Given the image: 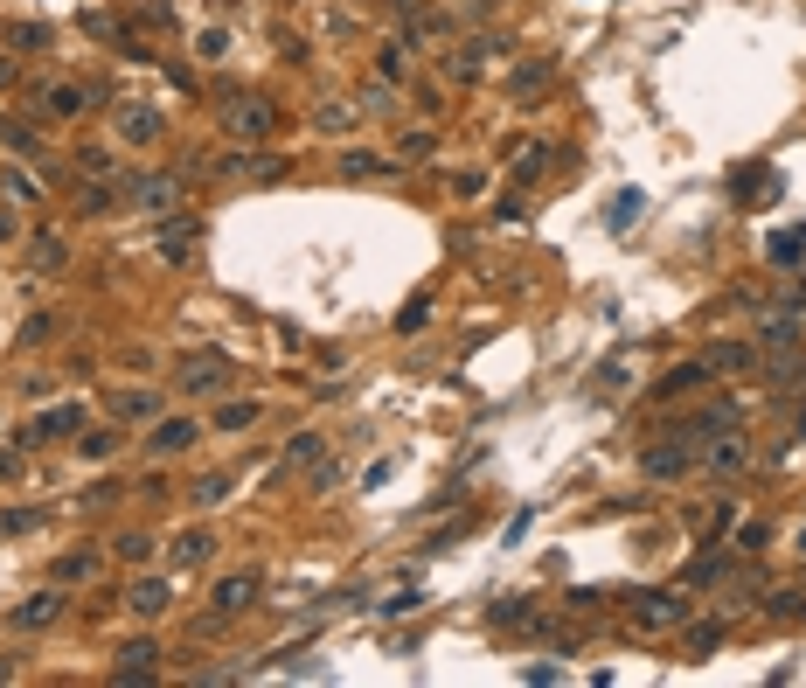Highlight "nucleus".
<instances>
[{"label":"nucleus","mask_w":806,"mask_h":688,"mask_svg":"<svg viewBox=\"0 0 806 688\" xmlns=\"http://www.w3.org/2000/svg\"><path fill=\"white\" fill-rule=\"evenodd\" d=\"M174 376H181V390L216 397V390L230 383V355H216V348H209V355H181V369H174Z\"/></svg>","instance_id":"obj_1"},{"label":"nucleus","mask_w":806,"mask_h":688,"mask_svg":"<svg viewBox=\"0 0 806 688\" xmlns=\"http://www.w3.org/2000/svg\"><path fill=\"white\" fill-rule=\"evenodd\" d=\"M223 126L237 139H265L271 126H278V112H271L265 98H230V105H223Z\"/></svg>","instance_id":"obj_2"},{"label":"nucleus","mask_w":806,"mask_h":688,"mask_svg":"<svg viewBox=\"0 0 806 688\" xmlns=\"http://www.w3.org/2000/svg\"><path fill=\"white\" fill-rule=\"evenodd\" d=\"M258 591H265V577H258V570H237V577H223V584H216V612H223V619H237V612H251V605H258Z\"/></svg>","instance_id":"obj_3"},{"label":"nucleus","mask_w":806,"mask_h":688,"mask_svg":"<svg viewBox=\"0 0 806 688\" xmlns=\"http://www.w3.org/2000/svg\"><path fill=\"white\" fill-rule=\"evenodd\" d=\"M126 195H133V209L160 216V209H174V202H181V181H174V174H139Z\"/></svg>","instance_id":"obj_4"},{"label":"nucleus","mask_w":806,"mask_h":688,"mask_svg":"<svg viewBox=\"0 0 806 688\" xmlns=\"http://www.w3.org/2000/svg\"><path fill=\"white\" fill-rule=\"evenodd\" d=\"M195 438H202V424H195V417H160V424H153V438H146V445H153V452H160V459H174V452H188V445H195Z\"/></svg>","instance_id":"obj_5"},{"label":"nucleus","mask_w":806,"mask_h":688,"mask_svg":"<svg viewBox=\"0 0 806 688\" xmlns=\"http://www.w3.org/2000/svg\"><path fill=\"white\" fill-rule=\"evenodd\" d=\"M688 466H695V445H681V431H674L668 445H654V452H647V473H654V480H681Z\"/></svg>","instance_id":"obj_6"},{"label":"nucleus","mask_w":806,"mask_h":688,"mask_svg":"<svg viewBox=\"0 0 806 688\" xmlns=\"http://www.w3.org/2000/svg\"><path fill=\"white\" fill-rule=\"evenodd\" d=\"M119 139H126V146H153V139H160V112H146V105H119Z\"/></svg>","instance_id":"obj_7"},{"label":"nucleus","mask_w":806,"mask_h":688,"mask_svg":"<svg viewBox=\"0 0 806 688\" xmlns=\"http://www.w3.org/2000/svg\"><path fill=\"white\" fill-rule=\"evenodd\" d=\"M167 598H174V591H167L160 577H146V584H133V591H126V612H139V619H160V612H167Z\"/></svg>","instance_id":"obj_8"},{"label":"nucleus","mask_w":806,"mask_h":688,"mask_svg":"<svg viewBox=\"0 0 806 688\" xmlns=\"http://www.w3.org/2000/svg\"><path fill=\"white\" fill-rule=\"evenodd\" d=\"M77 424H84V411H77V404H56V411H42L35 424H28V438L42 445V438H63V431H77Z\"/></svg>","instance_id":"obj_9"},{"label":"nucleus","mask_w":806,"mask_h":688,"mask_svg":"<svg viewBox=\"0 0 806 688\" xmlns=\"http://www.w3.org/2000/svg\"><path fill=\"white\" fill-rule=\"evenodd\" d=\"M153 661H160V647H153V640L119 647V682H146V675H153Z\"/></svg>","instance_id":"obj_10"},{"label":"nucleus","mask_w":806,"mask_h":688,"mask_svg":"<svg viewBox=\"0 0 806 688\" xmlns=\"http://www.w3.org/2000/svg\"><path fill=\"white\" fill-rule=\"evenodd\" d=\"M56 612H63V598H56V591H35V598H28V605L14 612V626H21V633H42V626H49Z\"/></svg>","instance_id":"obj_11"},{"label":"nucleus","mask_w":806,"mask_h":688,"mask_svg":"<svg viewBox=\"0 0 806 688\" xmlns=\"http://www.w3.org/2000/svg\"><path fill=\"white\" fill-rule=\"evenodd\" d=\"M688 619V605H674L668 591H647L640 598V626H681Z\"/></svg>","instance_id":"obj_12"},{"label":"nucleus","mask_w":806,"mask_h":688,"mask_svg":"<svg viewBox=\"0 0 806 688\" xmlns=\"http://www.w3.org/2000/svg\"><path fill=\"white\" fill-rule=\"evenodd\" d=\"M42 112H49V119H77V112H84V84H49V91H42Z\"/></svg>","instance_id":"obj_13"},{"label":"nucleus","mask_w":806,"mask_h":688,"mask_svg":"<svg viewBox=\"0 0 806 688\" xmlns=\"http://www.w3.org/2000/svg\"><path fill=\"white\" fill-rule=\"evenodd\" d=\"M508 84H515V98H522V105H536L542 91H549V63H522Z\"/></svg>","instance_id":"obj_14"},{"label":"nucleus","mask_w":806,"mask_h":688,"mask_svg":"<svg viewBox=\"0 0 806 688\" xmlns=\"http://www.w3.org/2000/svg\"><path fill=\"white\" fill-rule=\"evenodd\" d=\"M744 459H751V445H744V438H737V431H730V438H723V445H709V466H716V473H737V466H744Z\"/></svg>","instance_id":"obj_15"},{"label":"nucleus","mask_w":806,"mask_h":688,"mask_svg":"<svg viewBox=\"0 0 806 688\" xmlns=\"http://www.w3.org/2000/svg\"><path fill=\"white\" fill-rule=\"evenodd\" d=\"M702 376H709V369H702V362H681V369H668V376H661V383H654V390H661V397H681V390H695V383H702Z\"/></svg>","instance_id":"obj_16"},{"label":"nucleus","mask_w":806,"mask_h":688,"mask_svg":"<svg viewBox=\"0 0 806 688\" xmlns=\"http://www.w3.org/2000/svg\"><path fill=\"white\" fill-rule=\"evenodd\" d=\"M209 550H216V543H209V529H188V536L174 543V563H181V570H195V563H202Z\"/></svg>","instance_id":"obj_17"},{"label":"nucleus","mask_w":806,"mask_h":688,"mask_svg":"<svg viewBox=\"0 0 806 688\" xmlns=\"http://www.w3.org/2000/svg\"><path fill=\"white\" fill-rule=\"evenodd\" d=\"M223 174H271V153L244 146V153H223Z\"/></svg>","instance_id":"obj_18"},{"label":"nucleus","mask_w":806,"mask_h":688,"mask_svg":"<svg viewBox=\"0 0 806 688\" xmlns=\"http://www.w3.org/2000/svg\"><path fill=\"white\" fill-rule=\"evenodd\" d=\"M494 626H522V633H529V626H536V605H529V598H501Z\"/></svg>","instance_id":"obj_19"},{"label":"nucleus","mask_w":806,"mask_h":688,"mask_svg":"<svg viewBox=\"0 0 806 688\" xmlns=\"http://www.w3.org/2000/svg\"><path fill=\"white\" fill-rule=\"evenodd\" d=\"M258 424V404H223L216 411V431H251Z\"/></svg>","instance_id":"obj_20"},{"label":"nucleus","mask_w":806,"mask_h":688,"mask_svg":"<svg viewBox=\"0 0 806 688\" xmlns=\"http://www.w3.org/2000/svg\"><path fill=\"white\" fill-rule=\"evenodd\" d=\"M744 362H751V348H744V341H723V348H709L702 369H744Z\"/></svg>","instance_id":"obj_21"},{"label":"nucleus","mask_w":806,"mask_h":688,"mask_svg":"<svg viewBox=\"0 0 806 688\" xmlns=\"http://www.w3.org/2000/svg\"><path fill=\"white\" fill-rule=\"evenodd\" d=\"M98 570V556H56V584H84Z\"/></svg>","instance_id":"obj_22"},{"label":"nucleus","mask_w":806,"mask_h":688,"mask_svg":"<svg viewBox=\"0 0 806 688\" xmlns=\"http://www.w3.org/2000/svg\"><path fill=\"white\" fill-rule=\"evenodd\" d=\"M542 167H549V146H515V174L522 181H536Z\"/></svg>","instance_id":"obj_23"},{"label":"nucleus","mask_w":806,"mask_h":688,"mask_svg":"<svg viewBox=\"0 0 806 688\" xmlns=\"http://www.w3.org/2000/svg\"><path fill=\"white\" fill-rule=\"evenodd\" d=\"M626 223H640V195H633V188L612 195V230H626Z\"/></svg>","instance_id":"obj_24"},{"label":"nucleus","mask_w":806,"mask_h":688,"mask_svg":"<svg viewBox=\"0 0 806 688\" xmlns=\"http://www.w3.org/2000/svg\"><path fill=\"white\" fill-rule=\"evenodd\" d=\"M188 244H195V230H188V223H181V230H174V223L160 230V251H167V258H188Z\"/></svg>","instance_id":"obj_25"},{"label":"nucleus","mask_w":806,"mask_h":688,"mask_svg":"<svg viewBox=\"0 0 806 688\" xmlns=\"http://www.w3.org/2000/svg\"><path fill=\"white\" fill-rule=\"evenodd\" d=\"M376 70H383V77H410V56H403V42H390V49L376 56Z\"/></svg>","instance_id":"obj_26"},{"label":"nucleus","mask_w":806,"mask_h":688,"mask_svg":"<svg viewBox=\"0 0 806 688\" xmlns=\"http://www.w3.org/2000/svg\"><path fill=\"white\" fill-rule=\"evenodd\" d=\"M195 501H202V508H216V501H230V480H223V473H209V480L195 487Z\"/></svg>","instance_id":"obj_27"},{"label":"nucleus","mask_w":806,"mask_h":688,"mask_svg":"<svg viewBox=\"0 0 806 688\" xmlns=\"http://www.w3.org/2000/svg\"><path fill=\"white\" fill-rule=\"evenodd\" d=\"M285 459H292V466H313V459H320V438H313V431H306V438H292V452H285Z\"/></svg>","instance_id":"obj_28"},{"label":"nucleus","mask_w":806,"mask_h":688,"mask_svg":"<svg viewBox=\"0 0 806 688\" xmlns=\"http://www.w3.org/2000/svg\"><path fill=\"white\" fill-rule=\"evenodd\" d=\"M112 550L126 556V563H146V556H153V543H146V536H119V543H112Z\"/></svg>","instance_id":"obj_29"},{"label":"nucleus","mask_w":806,"mask_h":688,"mask_svg":"<svg viewBox=\"0 0 806 688\" xmlns=\"http://www.w3.org/2000/svg\"><path fill=\"white\" fill-rule=\"evenodd\" d=\"M341 167H348V174H383V160H376V153H362V146H355Z\"/></svg>","instance_id":"obj_30"},{"label":"nucleus","mask_w":806,"mask_h":688,"mask_svg":"<svg viewBox=\"0 0 806 688\" xmlns=\"http://www.w3.org/2000/svg\"><path fill=\"white\" fill-rule=\"evenodd\" d=\"M772 258H779V265H793V258H800V237H786V230H779V237H772Z\"/></svg>","instance_id":"obj_31"},{"label":"nucleus","mask_w":806,"mask_h":688,"mask_svg":"<svg viewBox=\"0 0 806 688\" xmlns=\"http://www.w3.org/2000/svg\"><path fill=\"white\" fill-rule=\"evenodd\" d=\"M119 417H153V397H119Z\"/></svg>","instance_id":"obj_32"},{"label":"nucleus","mask_w":806,"mask_h":688,"mask_svg":"<svg viewBox=\"0 0 806 688\" xmlns=\"http://www.w3.org/2000/svg\"><path fill=\"white\" fill-rule=\"evenodd\" d=\"M7 84H14V63H7V56H0V91H7Z\"/></svg>","instance_id":"obj_33"},{"label":"nucleus","mask_w":806,"mask_h":688,"mask_svg":"<svg viewBox=\"0 0 806 688\" xmlns=\"http://www.w3.org/2000/svg\"><path fill=\"white\" fill-rule=\"evenodd\" d=\"M800 438H806V417H800Z\"/></svg>","instance_id":"obj_34"}]
</instances>
